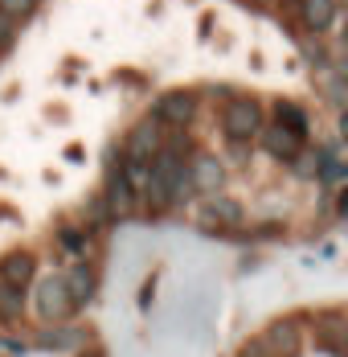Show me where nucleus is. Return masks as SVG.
<instances>
[{
    "label": "nucleus",
    "mask_w": 348,
    "mask_h": 357,
    "mask_svg": "<svg viewBox=\"0 0 348 357\" xmlns=\"http://www.w3.org/2000/svg\"><path fill=\"white\" fill-rule=\"evenodd\" d=\"M184 160H189V140H180V136L164 140L160 152L148 160V185L139 193V202L148 206V214H164L173 206V185H176V173L184 169Z\"/></svg>",
    "instance_id": "1"
},
{
    "label": "nucleus",
    "mask_w": 348,
    "mask_h": 357,
    "mask_svg": "<svg viewBox=\"0 0 348 357\" xmlns=\"http://www.w3.org/2000/svg\"><path fill=\"white\" fill-rule=\"evenodd\" d=\"M221 132L230 144H250L262 132V107L254 99H234L221 111Z\"/></svg>",
    "instance_id": "2"
},
{
    "label": "nucleus",
    "mask_w": 348,
    "mask_h": 357,
    "mask_svg": "<svg viewBox=\"0 0 348 357\" xmlns=\"http://www.w3.org/2000/svg\"><path fill=\"white\" fill-rule=\"evenodd\" d=\"M33 304H37V317H41V321H49V324H58V321H66V317L78 312V308H74V300H70L66 280H62V275H45V280L37 284Z\"/></svg>",
    "instance_id": "3"
},
{
    "label": "nucleus",
    "mask_w": 348,
    "mask_h": 357,
    "mask_svg": "<svg viewBox=\"0 0 348 357\" xmlns=\"http://www.w3.org/2000/svg\"><path fill=\"white\" fill-rule=\"evenodd\" d=\"M103 202H106V210H111V218L136 214L139 197H136V189L127 185V177H123V169H119V165H111V169H106V193H103Z\"/></svg>",
    "instance_id": "4"
},
{
    "label": "nucleus",
    "mask_w": 348,
    "mask_h": 357,
    "mask_svg": "<svg viewBox=\"0 0 348 357\" xmlns=\"http://www.w3.org/2000/svg\"><path fill=\"white\" fill-rule=\"evenodd\" d=\"M160 144H164V128L152 119V123H139L136 132L127 136L123 144V160H136V165H148L156 152H160Z\"/></svg>",
    "instance_id": "5"
},
{
    "label": "nucleus",
    "mask_w": 348,
    "mask_h": 357,
    "mask_svg": "<svg viewBox=\"0 0 348 357\" xmlns=\"http://www.w3.org/2000/svg\"><path fill=\"white\" fill-rule=\"evenodd\" d=\"M193 95L189 91H176V95H164V99H156V107H152V119L160 123V128H189V119H193Z\"/></svg>",
    "instance_id": "6"
},
{
    "label": "nucleus",
    "mask_w": 348,
    "mask_h": 357,
    "mask_svg": "<svg viewBox=\"0 0 348 357\" xmlns=\"http://www.w3.org/2000/svg\"><path fill=\"white\" fill-rule=\"evenodd\" d=\"M205 230H234V226H242V206L238 202H230V197H217V193H209L205 210L197 218Z\"/></svg>",
    "instance_id": "7"
},
{
    "label": "nucleus",
    "mask_w": 348,
    "mask_h": 357,
    "mask_svg": "<svg viewBox=\"0 0 348 357\" xmlns=\"http://www.w3.org/2000/svg\"><path fill=\"white\" fill-rule=\"evenodd\" d=\"M254 140H262V148H267L275 160H295V156L303 152V136H295V132H291V128H283V123L262 128Z\"/></svg>",
    "instance_id": "8"
},
{
    "label": "nucleus",
    "mask_w": 348,
    "mask_h": 357,
    "mask_svg": "<svg viewBox=\"0 0 348 357\" xmlns=\"http://www.w3.org/2000/svg\"><path fill=\"white\" fill-rule=\"evenodd\" d=\"M33 275H37V259L29 255V250H13V255L0 259V284L25 291V287L33 284Z\"/></svg>",
    "instance_id": "9"
},
{
    "label": "nucleus",
    "mask_w": 348,
    "mask_h": 357,
    "mask_svg": "<svg viewBox=\"0 0 348 357\" xmlns=\"http://www.w3.org/2000/svg\"><path fill=\"white\" fill-rule=\"evenodd\" d=\"M62 280H66V291H70V300H74V308L90 304V296H95V287H99V275H95V267H90L86 259L74 263L70 275H62Z\"/></svg>",
    "instance_id": "10"
},
{
    "label": "nucleus",
    "mask_w": 348,
    "mask_h": 357,
    "mask_svg": "<svg viewBox=\"0 0 348 357\" xmlns=\"http://www.w3.org/2000/svg\"><path fill=\"white\" fill-rule=\"evenodd\" d=\"M189 185H193V193H217L221 189V165L213 160V156H193L189 160Z\"/></svg>",
    "instance_id": "11"
},
{
    "label": "nucleus",
    "mask_w": 348,
    "mask_h": 357,
    "mask_svg": "<svg viewBox=\"0 0 348 357\" xmlns=\"http://www.w3.org/2000/svg\"><path fill=\"white\" fill-rule=\"evenodd\" d=\"M295 8H299L303 29H312V33H324L336 17V0H295Z\"/></svg>",
    "instance_id": "12"
},
{
    "label": "nucleus",
    "mask_w": 348,
    "mask_h": 357,
    "mask_svg": "<svg viewBox=\"0 0 348 357\" xmlns=\"http://www.w3.org/2000/svg\"><path fill=\"white\" fill-rule=\"evenodd\" d=\"M262 341L275 349V357H295L299 354V324L295 321H278V324H271V333H267Z\"/></svg>",
    "instance_id": "13"
},
{
    "label": "nucleus",
    "mask_w": 348,
    "mask_h": 357,
    "mask_svg": "<svg viewBox=\"0 0 348 357\" xmlns=\"http://www.w3.org/2000/svg\"><path fill=\"white\" fill-rule=\"evenodd\" d=\"M315 333H319V345H324V349H328L332 357L345 354V321H340V312L324 317V321L315 324Z\"/></svg>",
    "instance_id": "14"
},
{
    "label": "nucleus",
    "mask_w": 348,
    "mask_h": 357,
    "mask_svg": "<svg viewBox=\"0 0 348 357\" xmlns=\"http://www.w3.org/2000/svg\"><path fill=\"white\" fill-rule=\"evenodd\" d=\"M21 308H25V291H21V287L0 284V321H17Z\"/></svg>",
    "instance_id": "15"
},
{
    "label": "nucleus",
    "mask_w": 348,
    "mask_h": 357,
    "mask_svg": "<svg viewBox=\"0 0 348 357\" xmlns=\"http://www.w3.org/2000/svg\"><path fill=\"white\" fill-rule=\"evenodd\" d=\"M275 115H278V123H283V128H291L295 136H308V115L295 107V103H278Z\"/></svg>",
    "instance_id": "16"
},
{
    "label": "nucleus",
    "mask_w": 348,
    "mask_h": 357,
    "mask_svg": "<svg viewBox=\"0 0 348 357\" xmlns=\"http://www.w3.org/2000/svg\"><path fill=\"white\" fill-rule=\"evenodd\" d=\"M37 0H0V13L8 17V21H21V17H29L33 13Z\"/></svg>",
    "instance_id": "17"
},
{
    "label": "nucleus",
    "mask_w": 348,
    "mask_h": 357,
    "mask_svg": "<svg viewBox=\"0 0 348 357\" xmlns=\"http://www.w3.org/2000/svg\"><path fill=\"white\" fill-rule=\"evenodd\" d=\"M58 238H62V247H66V250H74V255H82V259H86V234H82V230L66 226V230H62Z\"/></svg>",
    "instance_id": "18"
},
{
    "label": "nucleus",
    "mask_w": 348,
    "mask_h": 357,
    "mask_svg": "<svg viewBox=\"0 0 348 357\" xmlns=\"http://www.w3.org/2000/svg\"><path fill=\"white\" fill-rule=\"evenodd\" d=\"M13 41H17V21H8V17L0 13V54L13 50Z\"/></svg>",
    "instance_id": "19"
},
{
    "label": "nucleus",
    "mask_w": 348,
    "mask_h": 357,
    "mask_svg": "<svg viewBox=\"0 0 348 357\" xmlns=\"http://www.w3.org/2000/svg\"><path fill=\"white\" fill-rule=\"evenodd\" d=\"M74 341H78V333H49V337H41L45 349H66V345H74Z\"/></svg>",
    "instance_id": "20"
},
{
    "label": "nucleus",
    "mask_w": 348,
    "mask_h": 357,
    "mask_svg": "<svg viewBox=\"0 0 348 357\" xmlns=\"http://www.w3.org/2000/svg\"><path fill=\"white\" fill-rule=\"evenodd\" d=\"M242 357H275V349H271L267 341H250V345L242 349Z\"/></svg>",
    "instance_id": "21"
},
{
    "label": "nucleus",
    "mask_w": 348,
    "mask_h": 357,
    "mask_svg": "<svg viewBox=\"0 0 348 357\" xmlns=\"http://www.w3.org/2000/svg\"><path fill=\"white\" fill-rule=\"evenodd\" d=\"M82 357H106L103 349H90V354H82Z\"/></svg>",
    "instance_id": "22"
}]
</instances>
